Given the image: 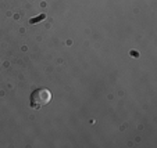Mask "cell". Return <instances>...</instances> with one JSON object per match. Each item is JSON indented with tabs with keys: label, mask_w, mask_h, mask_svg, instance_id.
Here are the masks:
<instances>
[{
	"label": "cell",
	"mask_w": 157,
	"mask_h": 148,
	"mask_svg": "<svg viewBox=\"0 0 157 148\" xmlns=\"http://www.w3.org/2000/svg\"><path fill=\"white\" fill-rule=\"evenodd\" d=\"M43 18H44V15H40V17H39V18H36V20H35V18H33V20H31V24H36V21H39V20H43Z\"/></svg>",
	"instance_id": "obj_2"
},
{
	"label": "cell",
	"mask_w": 157,
	"mask_h": 148,
	"mask_svg": "<svg viewBox=\"0 0 157 148\" xmlns=\"http://www.w3.org/2000/svg\"><path fill=\"white\" fill-rule=\"evenodd\" d=\"M52 100V93L48 89H36L31 94V107L39 110L43 105L49 104Z\"/></svg>",
	"instance_id": "obj_1"
}]
</instances>
